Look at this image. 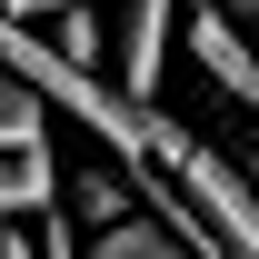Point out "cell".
<instances>
[{
  "instance_id": "obj_2",
  "label": "cell",
  "mask_w": 259,
  "mask_h": 259,
  "mask_svg": "<svg viewBox=\"0 0 259 259\" xmlns=\"http://www.w3.org/2000/svg\"><path fill=\"white\" fill-rule=\"evenodd\" d=\"M180 20H190V0H130L120 10V100H140V110H160V70L169 50H180Z\"/></svg>"
},
{
  "instance_id": "obj_10",
  "label": "cell",
  "mask_w": 259,
  "mask_h": 259,
  "mask_svg": "<svg viewBox=\"0 0 259 259\" xmlns=\"http://www.w3.org/2000/svg\"><path fill=\"white\" fill-rule=\"evenodd\" d=\"M229 160L249 169V190H259V130H249V140H239V150H229Z\"/></svg>"
},
{
  "instance_id": "obj_4",
  "label": "cell",
  "mask_w": 259,
  "mask_h": 259,
  "mask_svg": "<svg viewBox=\"0 0 259 259\" xmlns=\"http://www.w3.org/2000/svg\"><path fill=\"white\" fill-rule=\"evenodd\" d=\"M50 209H60V160H50V150H30V160H0V229L50 220Z\"/></svg>"
},
{
  "instance_id": "obj_8",
  "label": "cell",
  "mask_w": 259,
  "mask_h": 259,
  "mask_svg": "<svg viewBox=\"0 0 259 259\" xmlns=\"http://www.w3.org/2000/svg\"><path fill=\"white\" fill-rule=\"evenodd\" d=\"M70 0H0V20H20V30H40V20H60Z\"/></svg>"
},
{
  "instance_id": "obj_7",
  "label": "cell",
  "mask_w": 259,
  "mask_h": 259,
  "mask_svg": "<svg viewBox=\"0 0 259 259\" xmlns=\"http://www.w3.org/2000/svg\"><path fill=\"white\" fill-rule=\"evenodd\" d=\"M50 40H60V60H80V70H100V50H110V20L70 0V10H60V30H50Z\"/></svg>"
},
{
  "instance_id": "obj_11",
  "label": "cell",
  "mask_w": 259,
  "mask_h": 259,
  "mask_svg": "<svg viewBox=\"0 0 259 259\" xmlns=\"http://www.w3.org/2000/svg\"><path fill=\"white\" fill-rule=\"evenodd\" d=\"M220 10H229V20H239V30H259V0H220Z\"/></svg>"
},
{
  "instance_id": "obj_3",
  "label": "cell",
  "mask_w": 259,
  "mask_h": 259,
  "mask_svg": "<svg viewBox=\"0 0 259 259\" xmlns=\"http://www.w3.org/2000/svg\"><path fill=\"white\" fill-rule=\"evenodd\" d=\"M60 220H80V239L140 220V180H130L120 160H80V169H60Z\"/></svg>"
},
{
  "instance_id": "obj_5",
  "label": "cell",
  "mask_w": 259,
  "mask_h": 259,
  "mask_svg": "<svg viewBox=\"0 0 259 259\" xmlns=\"http://www.w3.org/2000/svg\"><path fill=\"white\" fill-rule=\"evenodd\" d=\"M30 150H50V100L0 70V160H30Z\"/></svg>"
},
{
  "instance_id": "obj_1",
  "label": "cell",
  "mask_w": 259,
  "mask_h": 259,
  "mask_svg": "<svg viewBox=\"0 0 259 259\" xmlns=\"http://www.w3.org/2000/svg\"><path fill=\"white\" fill-rule=\"evenodd\" d=\"M150 169L199 209V229H209L220 259H259V190H249V169L229 160L220 140H199V130H180L160 110V120H150Z\"/></svg>"
},
{
  "instance_id": "obj_6",
  "label": "cell",
  "mask_w": 259,
  "mask_h": 259,
  "mask_svg": "<svg viewBox=\"0 0 259 259\" xmlns=\"http://www.w3.org/2000/svg\"><path fill=\"white\" fill-rule=\"evenodd\" d=\"M80 259H199V249H180L160 220H120V229H100V239H80Z\"/></svg>"
},
{
  "instance_id": "obj_9",
  "label": "cell",
  "mask_w": 259,
  "mask_h": 259,
  "mask_svg": "<svg viewBox=\"0 0 259 259\" xmlns=\"http://www.w3.org/2000/svg\"><path fill=\"white\" fill-rule=\"evenodd\" d=\"M0 259H40V239L30 229H0Z\"/></svg>"
}]
</instances>
